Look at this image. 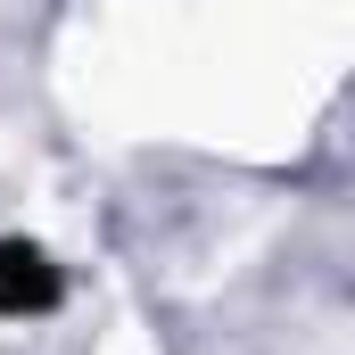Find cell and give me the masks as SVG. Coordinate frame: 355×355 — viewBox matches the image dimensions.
Returning <instances> with one entry per match:
<instances>
[{"label":"cell","instance_id":"6da1fadb","mask_svg":"<svg viewBox=\"0 0 355 355\" xmlns=\"http://www.w3.org/2000/svg\"><path fill=\"white\" fill-rule=\"evenodd\" d=\"M58 297V281H50V265H42V248H0V306L8 314H25V306H50Z\"/></svg>","mask_w":355,"mask_h":355}]
</instances>
